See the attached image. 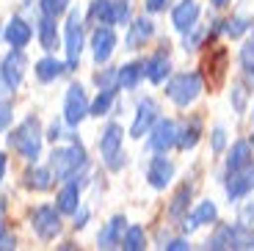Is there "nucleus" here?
<instances>
[{"label":"nucleus","instance_id":"obj_1","mask_svg":"<svg viewBox=\"0 0 254 251\" xmlns=\"http://www.w3.org/2000/svg\"><path fill=\"white\" fill-rule=\"evenodd\" d=\"M42 138H45L42 122H39L36 116H25V119L8 132V146H11L19 157H25L28 163H36L39 155H42Z\"/></svg>","mask_w":254,"mask_h":251},{"label":"nucleus","instance_id":"obj_2","mask_svg":"<svg viewBox=\"0 0 254 251\" xmlns=\"http://www.w3.org/2000/svg\"><path fill=\"white\" fill-rule=\"evenodd\" d=\"M86 166H89V157H86V149L77 138L72 141V146H58V149L50 152V171L61 182L75 180Z\"/></svg>","mask_w":254,"mask_h":251},{"label":"nucleus","instance_id":"obj_3","mask_svg":"<svg viewBox=\"0 0 254 251\" xmlns=\"http://www.w3.org/2000/svg\"><path fill=\"white\" fill-rule=\"evenodd\" d=\"M202 88H204V83H202L199 72H180V75H174L172 80L166 83V94H169V100L174 105L188 108L190 102L202 94Z\"/></svg>","mask_w":254,"mask_h":251},{"label":"nucleus","instance_id":"obj_4","mask_svg":"<svg viewBox=\"0 0 254 251\" xmlns=\"http://www.w3.org/2000/svg\"><path fill=\"white\" fill-rule=\"evenodd\" d=\"M122 141H125V130L116 122H108L105 130L100 132V157L111 171H119L125 166V152H122Z\"/></svg>","mask_w":254,"mask_h":251},{"label":"nucleus","instance_id":"obj_5","mask_svg":"<svg viewBox=\"0 0 254 251\" xmlns=\"http://www.w3.org/2000/svg\"><path fill=\"white\" fill-rule=\"evenodd\" d=\"M83 17L77 8L66 11V25H64V53H66V66L75 69L83 53Z\"/></svg>","mask_w":254,"mask_h":251},{"label":"nucleus","instance_id":"obj_6","mask_svg":"<svg viewBox=\"0 0 254 251\" xmlns=\"http://www.w3.org/2000/svg\"><path fill=\"white\" fill-rule=\"evenodd\" d=\"M31 226L39 240L50 243V240H56L61 235V210L53 207V204H39L31 213Z\"/></svg>","mask_w":254,"mask_h":251},{"label":"nucleus","instance_id":"obj_7","mask_svg":"<svg viewBox=\"0 0 254 251\" xmlns=\"http://www.w3.org/2000/svg\"><path fill=\"white\" fill-rule=\"evenodd\" d=\"M89 97L83 91L80 83H72L66 88V94H64V125L69 127H77L86 116H89Z\"/></svg>","mask_w":254,"mask_h":251},{"label":"nucleus","instance_id":"obj_8","mask_svg":"<svg viewBox=\"0 0 254 251\" xmlns=\"http://www.w3.org/2000/svg\"><path fill=\"white\" fill-rule=\"evenodd\" d=\"M25 69H28V58L25 53L19 50V47H11V50L3 56L0 61V80L6 88H19L22 86V77H25Z\"/></svg>","mask_w":254,"mask_h":251},{"label":"nucleus","instance_id":"obj_9","mask_svg":"<svg viewBox=\"0 0 254 251\" xmlns=\"http://www.w3.org/2000/svg\"><path fill=\"white\" fill-rule=\"evenodd\" d=\"M146 135H149V138H146V146H149L155 155H166L172 146H177L180 127H177V122H172V119H158Z\"/></svg>","mask_w":254,"mask_h":251},{"label":"nucleus","instance_id":"obj_10","mask_svg":"<svg viewBox=\"0 0 254 251\" xmlns=\"http://www.w3.org/2000/svg\"><path fill=\"white\" fill-rule=\"evenodd\" d=\"M158 119H160V105L152 97H144L135 105V116H133V125H130V138H144Z\"/></svg>","mask_w":254,"mask_h":251},{"label":"nucleus","instance_id":"obj_11","mask_svg":"<svg viewBox=\"0 0 254 251\" xmlns=\"http://www.w3.org/2000/svg\"><path fill=\"white\" fill-rule=\"evenodd\" d=\"M224 188H227L229 201H241L243 196H249L254 190V163L243 166V169L227 171V182H224Z\"/></svg>","mask_w":254,"mask_h":251},{"label":"nucleus","instance_id":"obj_12","mask_svg":"<svg viewBox=\"0 0 254 251\" xmlns=\"http://www.w3.org/2000/svg\"><path fill=\"white\" fill-rule=\"evenodd\" d=\"M174 174H177V166H174L166 155L152 157L149 166H146V182H149L155 190H166V188H169L172 180H174Z\"/></svg>","mask_w":254,"mask_h":251},{"label":"nucleus","instance_id":"obj_13","mask_svg":"<svg viewBox=\"0 0 254 251\" xmlns=\"http://www.w3.org/2000/svg\"><path fill=\"white\" fill-rule=\"evenodd\" d=\"M116 50V33L111 25H97V31L91 33V53H94V61L97 63H105L111 61Z\"/></svg>","mask_w":254,"mask_h":251},{"label":"nucleus","instance_id":"obj_14","mask_svg":"<svg viewBox=\"0 0 254 251\" xmlns=\"http://www.w3.org/2000/svg\"><path fill=\"white\" fill-rule=\"evenodd\" d=\"M199 14H202V8H199L196 0H180L177 6H174V11H172V25L177 28L180 33H188V31L196 28Z\"/></svg>","mask_w":254,"mask_h":251},{"label":"nucleus","instance_id":"obj_15","mask_svg":"<svg viewBox=\"0 0 254 251\" xmlns=\"http://www.w3.org/2000/svg\"><path fill=\"white\" fill-rule=\"evenodd\" d=\"M216 221H218V207H216V201L204 199V201H199L196 210H193L190 215L185 213V218H183V232L188 235V232H193V229H199V226L216 224Z\"/></svg>","mask_w":254,"mask_h":251},{"label":"nucleus","instance_id":"obj_16","mask_svg":"<svg viewBox=\"0 0 254 251\" xmlns=\"http://www.w3.org/2000/svg\"><path fill=\"white\" fill-rule=\"evenodd\" d=\"M155 33V22L149 17H135L133 25L127 28V36H125V47L127 50H141Z\"/></svg>","mask_w":254,"mask_h":251},{"label":"nucleus","instance_id":"obj_17","mask_svg":"<svg viewBox=\"0 0 254 251\" xmlns=\"http://www.w3.org/2000/svg\"><path fill=\"white\" fill-rule=\"evenodd\" d=\"M3 39H6L11 47H19V50H22V47H28V42L33 39V28L28 25L22 17H11L6 22V28H3Z\"/></svg>","mask_w":254,"mask_h":251},{"label":"nucleus","instance_id":"obj_18","mask_svg":"<svg viewBox=\"0 0 254 251\" xmlns=\"http://www.w3.org/2000/svg\"><path fill=\"white\" fill-rule=\"evenodd\" d=\"M56 207L61 210V215H75V210L80 207V182H77V177L64 182V188L56 196Z\"/></svg>","mask_w":254,"mask_h":251},{"label":"nucleus","instance_id":"obj_19","mask_svg":"<svg viewBox=\"0 0 254 251\" xmlns=\"http://www.w3.org/2000/svg\"><path fill=\"white\" fill-rule=\"evenodd\" d=\"M64 72H69V66H66V61H58L56 56H45L33 63V75H36L39 83H53V80H58Z\"/></svg>","mask_w":254,"mask_h":251},{"label":"nucleus","instance_id":"obj_20","mask_svg":"<svg viewBox=\"0 0 254 251\" xmlns=\"http://www.w3.org/2000/svg\"><path fill=\"white\" fill-rule=\"evenodd\" d=\"M125 229H127V218L125 215H114V218L100 229V235H97V246H100V249L122 246V235H125Z\"/></svg>","mask_w":254,"mask_h":251},{"label":"nucleus","instance_id":"obj_21","mask_svg":"<svg viewBox=\"0 0 254 251\" xmlns=\"http://www.w3.org/2000/svg\"><path fill=\"white\" fill-rule=\"evenodd\" d=\"M169 72H172V61H169V56L163 50H158L155 56H149L144 61V77L149 83H155V86H160Z\"/></svg>","mask_w":254,"mask_h":251},{"label":"nucleus","instance_id":"obj_22","mask_svg":"<svg viewBox=\"0 0 254 251\" xmlns=\"http://www.w3.org/2000/svg\"><path fill=\"white\" fill-rule=\"evenodd\" d=\"M144 77V61H130L116 66V88H135Z\"/></svg>","mask_w":254,"mask_h":251},{"label":"nucleus","instance_id":"obj_23","mask_svg":"<svg viewBox=\"0 0 254 251\" xmlns=\"http://www.w3.org/2000/svg\"><path fill=\"white\" fill-rule=\"evenodd\" d=\"M22 180H25L28 190H33V193H45V190L53 188V180H56V177H53L50 169H42V166L33 163V169H28Z\"/></svg>","mask_w":254,"mask_h":251},{"label":"nucleus","instance_id":"obj_24","mask_svg":"<svg viewBox=\"0 0 254 251\" xmlns=\"http://www.w3.org/2000/svg\"><path fill=\"white\" fill-rule=\"evenodd\" d=\"M36 36H39V44H42V50L53 53L58 47V25H56V17H47L42 14L36 25Z\"/></svg>","mask_w":254,"mask_h":251},{"label":"nucleus","instance_id":"obj_25","mask_svg":"<svg viewBox=\"0 0 254 251\" xmlns=\"http://www.w3.org/2000/svg\"><path fill=\"white\" fill-rule=\"evenodd\" d=\"M199 138H202V119L185 122L183 130H180V135H177V149H183V152L193 149V146L199 144Z\"/></svg>","mask_w":254,"mask_h":251},{"label":"nucleus","instance_id":"obj_26","mask_svg":"<svg viewBox=\"0 0 254 251\" xmlns=\"http://www.w3.org/2000/svg\"><path fill=\"white\" fill-rule=\"evenodd\" d=\"M252 157H254L252 155V144H249V141H235L232 149H229V155H227V171L249 166L252 163Z\"/></svg>","mask_w":254,"mask_h":251},{"label":"nucleus","instance_id":"obj_27","mask_svg":"<svg viewBox=\"0 0 254 251\" xmlns=\"http://www.w3.org/2000/svg\"><path fill=\"white\" fill-rule=\"evenodd\" d=\"M89 19L94 25H114V0H91Z\"/></svg>","mask_w":254,"mask_h":251},{"label":"nucleus","instance_id":"obj_28","mask_svg":"<svg viewBox=\"0 0 254 251\" xmlns=\"http://www.w3.org/2000/svg\"><path fill=\"white\" fill-rule=\"evenodd\" d=\"M116 102V88H100L94 97V102L89 105V116H94V119H100V116H108L111 108H114Z\"/></svg>","mask_w":254,"mask_h":251},{"label":"nucleus","instance_id":"obj_29","mask_svg":"<svg viewBox=\"0 0 254 251\" xmlns=\"http://www.w3.org/2000/svg\"><path fill=\"white\" fill-rule=\"evenodd\" d=\"M229 249H254V229L246 224H229Z\"/></svg>","mask_w":254,"mask_h":251},{"label":"nucleus","instance_id":"obj_30","mask_svg":"<svg viewBox=\"0 0 254 251\" xmlns=\"http://www.w3.org/2000/svg\"><path fill=\"white\" fill-rule=\"evenodd\" d=\"M146 246V232H144V226H127L125 235H122V249L127 251H141Z\"/></svg>","mask_w":254,"mask_h":251},{"label":"nucleus","instance_id":"obj_31","mask_svg":"<svg viewBox=\"0 0 254 251\" xmlns=\"http://www.w3.org/2000/svg\"><path fill=\"white\" fill-rule=\"evenodd\" d=\"M188 201H190V185H183V188L174 193L172 204H169V215H172V218H185V213H188Z\"/></svg>","mask_w":254,"mask_h":251},{"label":"nucleus","instance_id":"obj_32","mask_svg":"<svg viewBox=\"0 0 254 251\" xmlns=\"http://www.w3.org/2000/svg\"><path fill=\"white\" fill-rule=\"evenodd\" d=\"M224 31H227V36L232 39H241L243 33L252 31V19L246 17V14H238V17H229L227 22H224Z\"/></svg>","mask_w":254,"mask_h":251},{"label":"nucleus","instance_id":"obj_33","mask_svg":"<svg viewBox=\"0 0 254 251\" xmlns=\"http://www.w3.org/2000/svg\"><path fill=\"white\" fill-rule=\"evenodd\" d=\"M227 50H224V47H218L216 53H210V58L207 61H204V69H213L216 72V83H221V77H224V69H227Z\"/></svg>","mask_w":254,"mask_h":251},{"label":"nucleus","instance_id":"obj_34","mask_svg":"<svg viewBox=\"0 0 254 251\" xmlns=\"http://www.w3.org/2000/svg\"><path fill=\"white\" fill-rule=\"evenodd\" d=\"M39 8H42V14L58 19L61 14L69 11V0H39Z\"/></svg>","mask_w":254,"mask_h":251},{"label":"nucleus","instance_id":"obj_35","mask_svg":"<svg viewBox=\"0 0 254 251\" xmlns=\"http://www.w3.org/2000/svg\"><path fill=\"white\" fill-rule=\"evenodd\" d=\"M246 100H249V88L243 86L241 80L232 83V91H229V102H232V108H235L238 113L246 111Z\"/></svg>","mask_w":254,"mask_h":251},{"label":"nucleus","instance_id":"obj_36","mask_svg":"<svg viewBox=\"0 0 254 251\" xmlns=\"http://www.w3.org/2000/svg\"><path fill=\"white\" fill-rule=\"evenodd\" d=\"M210 149L216 152V155H221V152L227 149V130H224L221 125L213 127V132H210Z\"/></svg>","mask_w":254,"mask_h":251},{"label":"nucleus","instance_id":"obj_37","mask_svg":"<svg viewBox=\"0 0 254 251\" xmlns=\"http://www.w3.org/2000/svg\"><path fill=\"white\" fill-rule=\"evenodd\" d=\"M130 19V0H114V25H125Z\"/></svg>","mask_w":254,"mask_h":251},{"label":"nucleus","instance_id":"obj_38","mask_svg":"<svg viewBox=\"0 0 254 251\" xmlns=\"http://www.w3.org/2000/svg\"><path fill=\"white\" fill-rule=\"evenodd\" d=\"M94 83H97V88H116V66H111L105 72H97Z\"/></svg>","mask_w":254,"mask_h":251},{"label":"nucleus","instance_id":"obj_39","mask_svg":"<svg viewBox=\"0 0 254 251\" xmlns=\"http://www.w3.org/2000/svg\"><path fill=\"white\" fill-rule=\"evenodd\" d=\"M11 102H3L0 100V132L8 130V125H11Z\"/></svg>","mask_w":254,"mask_h":251},{"label":"nucleus","instance_id":"obj_40","mask_svg":"<svg viewBox=\"0 0 254 251\" xmlns=\"http://www.w3.org/2000/svg\"><path fill=\"white\" fill-rule=\"evenodd\" d=\"M89 218H91V213L86 207H77L75 210V221H72V226H75V229H83V226L89 224Z\"/></svg>","mask_w":254,"mask_h":251},{"label":"nucleus","instance_id":"obj_41","mask_svg":"<svg viewBox=\"0 0 254 251\" xmlns=\"http://www.w3.org/2000/svg\"><path fill=\"white\" fill-rule=\"evenodd\" d=\"M169 3H172V0H144V8L149 14H158V11H166Z\"/></svg>","mask_w":254,"mask_h":251},{"label":"nucleus","instance_id":"obj_42","mask_svg":"<svg viewBox=\"0 0 254 251\" xmlns=\"http://www.w3.org/2000/svg\"><path fill=\"white\" fill-rule=\"evenodd\" d=\"M169 251H185L188 249V240H183V238H174V240H169V246H166Z\"/></svg>","mask_w":254,"mask_h":251},{"label":"nucleus","instance_id":"obj_43","mask_svg":"<svg viewBox=\"0 0 254 251\" xmlns=\"http://www.w3.org/2000/svg\"><path fill=\"white\" fill-rule=\"evenodd\" d=\"M47 138H50V141L64 138V135H61V122H53V125H50V130H47Z\"/></svg>","mask_w":254,"mask_h":251},{"label":"nucleus","instance_id":"obj_44","mask_svg":"<svg viewBox=\"0 0 254 251\" xmlns=\"http://www.w3.org/2000/svg\"><path fill=\"white\" fill-rule=\"evenodd\" d=\"M6 249H14V238L8 232L0 235V251H6Z\"/></svg>","mask_w":254,"mask_h":251},{"label":"nucleus","instance_id":"obj_45","mask_svg":"<svg viewBox=\"0 0 254 251\" xmlns=\"http://www.w3.org/2000/svg\"><path fill=\"white\" fill-rule=\"evenodd\" d=\"M6 171H8V157L6 152H0V182L6 180Z\"/></svg>","mask_w":254,"mask_h":251},{"label":"nucleus","instance_id":"obj_46","mask_svg":"<svg viewBox=\"0 0 254 251\" xmlns=\"http://www.w3.org/2000/svg\"><path fill=\"white\" fill-rule=\"evenodd\" d=\"M6 232V218H3V199H0V235Z\"/></svg>","mask_w":254,"mask_h":251},{"label":"nucleus","instance_id":"obj_47","mask_svg":"<svg viewBox=\"0 0 254 251\" xmlns=\"http://www.w3.org/2000/svg\"><path fill=\"white\" fill-rule=\"evenodd\" d=\"M243 215L249 218V224H254V204H249V207H246V213H243Z\"/></svg>","mask_w":254,"mask_h":251},{"label":"nucleus","instance_id":"obj_48","mask_svg":"<svg viewBox=\"0 0 254 251\" xmlns=\"http://www.w3.org/2000/svg\"><path fill=\"white\" fill-rule=\"evenodd\" d=\"M210 3H213V6H216V8H224V6H227V3H229V0H210Z\"/></svg>","mask_w":254,"mask_h":251},{"label":"nucleus","instance_id":"obj_49","mask_svg":"<svg viewBox=\"0 0 254 251\" xmlns=\"http://www.w3.org/2000/svg\"><path fill=\"white\" fill-rule=\"evenodd\" d=\"M246 47H249V50H252V53H254V31H252V36H249V42H246Z\"/></svg>","mask_w":254,"mask_h":251},{"label":"nucleus","instance_id":"obj_50","mask_svg":"<svg viewBox=\"0 0 254 251\" xmlns=\"http://www.w3.org/2000/svg\"><path fill=\"white\" fill-rule=\"evenodd\" d=\"M252 122H254V113H252Z\"/></svg>","mask_w":254,"mask_h":251}]
</instances>
